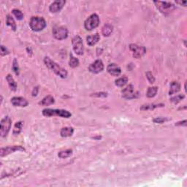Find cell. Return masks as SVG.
I'll return each instance as SVG.
<instances>
[{
  "instance_id": "cell-1",
  "label": "cell",
  "mask_w": 187,
  "mask_h": 187,
  "mask_svg": "<svg viewBox=\"0 0 187 187\" xmlns=\"http://www.w3.org/2000/svg\"><path fill=\"white\" fill-rule=\"evenodd\" d=\"M44 62H45L46 67L49 69L52 70L53 73L56 74L57 75H59L62 78H66L67 76V72L64 69H63L62 67L59 66L58 64L51 60L49 57H45Z\"/></svg>"
},
{
  "instance_id": "cell-2",
  "label": "cell",
  "mask_w": 187,
  "mask_h": 187,
  "mask_svg": "<svg viewBox=\"0 0 187 187\" xmlns=\"http://www.w3.org/2000/svg\"><path fill=\"white\" fill-rule=\"evenodd\" d=\"M29 27L34 31H40L46 27V21L42 17L33 16L29 21Z\"/></svg>"
},
{
  "instance_id": "cell-3",
  "label": "cell",
  "mask_w": 187,
  "mask_h": 187,
  "mask_svg": "<svg viewBox=\"0 0 187 187\" xmlns=\"http://www.w3.org/2000/svg\"><path fill=\"white\" fill-rule=\"evenodd\" d=\"M42 115L47 117L51 116H60L62 118H70L72 114L71 113L66 110H61V109H44L42 110Z\"/></svg>"
},
{
  "instance_id": "cell-4",
  "label": "cell",
  "mask_w": 187,
  "mask_h": 187,
  "mask_svg": "<svg viewBox=\"0 0 187 187\" xmlns=\"http://www.w3.org/2000/svg\"><path fill=\"white\" fill-rule=\"evenodd\" d=\"M154 4L156 5L159 10L163 14H170L175 9V6L171 2H162V1H155Z\"/></svg>"
},
{
  "instance_id": "cell-5",
  "label": "cell",
  "mask_w": 187,
  "mask_h": 187,
  "mask_svg": "<svg viewBox=\"0 0 187 187\" xmlns=\"http://www.w3.org/2000/svg\"><path fill=\"white\" fill-rule=\"evenodd\" d=\"M99 24V18L97 14L94 13L88 17L84 22V27L86 30L91 31L97 28Z\"/></svg>"
},
{
  "instance_id": "cell-6",
  "label": "cell",
  "mask_w": 187,
  "mask_h": 187,
  "mask_svg": "<svg viewBox=\"0 0 187 187\" xmlns=\"http://www.w3.org/2000/svg\"><path fill=\"white\" fill-rule=\"evenodd\" d=\"M11 119L8 116H5L1 120V127H0V135L2 138L6 137L11 128Z\"/></svg>"
},
{
  "instance_id": "cell-7",
  "label": "cell",
  "mask_w": 187,
  "mask_h": 187,
  "mask_svg": "<svg viewBox=\"0 0 187 187\" xmlns=\"http://www.w3.org/2000/svg\"><path fill=\"white\" fill-rule=\"evenodd\" d=\"M72 41H73V51H75V53L79 56L83 55L84 48H83L82 38L78 35H76L74 37Z\"/></svg>"
},
{
  "instance_id": "cell-8",
  "label": "cell",
  "mask_w": 187,
  "mask_h": 187,
  "mask_svg": "<svg viewBox=\"0 0 187 187\" xmlns=\"http://www.w3.org/2000/svg\"><path fill=\"white\" fill-rule=\"evenodd\" d=\"M53 35L56 40H64L68 36V30L64 27H55L53 29Z\"/></svg>"
},
{
  "instance_id": "cell-9",
  "label": "cell",
  "mask_w": 187,
  "mask_h": 187,
  "mask_svg": "<svg viewBox=\"0 0 187 187\" xmlns=\"http://www.w3.org/2000/svg\"><path fill=\"white\" fill-rule=\"evenodd\" d=\"M129 49L132 51L133 56L136 59L141 58L146 53V49L144 46H140L136 44H130Z\"/></svg>"
},
{
  "instance_id": "cell-10",
  "label": "cell",
  "mask_w": 187,
  "mask_h": 187,
  "mask_svg": "<svg viewBox=\"0 0 187 187\" xmlns=\"http://www.w3.org/2000/svg\"><path fill=\"white\" fill-rule=\"evenodd\" d=\"M25 151L24 148L21 146H7L5 148H2L0 150V156L1 157L7 156L11 153L16 152V151Z\"/></svg>"
},
{
  "instance_id": "cell-11",
  "label": "cell",
  "mask_w": 187,
  "mask_h": 187,
  "mask_svg": "<svg viewBox=\"0 0 187 187\" xmlns=\"http://www.w3.org/2000/svg\"><path fill=\"white\" fill-rule=\"evenodd\" d=\"M122 97L126 99H132L137 97V94L134 89L133 85L130 84L122 91Z\"/></svg>"
},
{
  "instance_id": "cell-12",
  "label": "cell",
  "mask_w": 187,
  "mask_h": 187,
  "mask_svg": "<svg viewBox=\"0 0 187 187\" xmlns=\"http://www.w3.org/2000/svg\"><path fill=\"white\" fill-rule=\"evenodd\" d=\"M104 70V64L100 59H97L94 63H92L91 65L88 67V70L91 73L97 74Z\"/></svg>"
},
{
  "instance_id": "cell-13",
  "label": "cell",
  "mask_w": 187,
  "mask_h": 187,
  "mask_svg": "<svg viewBox=\"0 0 187 187\" xmlns=\"http://www.w3.org/2000/svg\"><path fill=\"white\" fill-rule=\"evenodd\" d=\"M66 2L64 1V0H56V1L53 2L50 5L49 7V10L51 11V13H59L62 9L63 8V7L65 5Z\"/></svg>"
},
{
  "instance_id": "cell-14",
  "label": "cell",
  "mask_w": 187,
  "mask_h": 187,
  "mask_svg": "<svg viewBox=\"0 0 187 187\" xmlns=\"http://www.w3.org/2000/svg\"><path fill=\"white\" fill-rule=\"evenodd\" d=\"M11 103L15 107H27L29 102L25 98L21 97H14L11 99Z\"/></svg>"
},
{
  "instance_id": "cell-15",
  "label": "cell",
  "mask_w": 187,
  "mask_h": 187,
  "mask_svg": "<svg viewBox=\"0 0 187 187\" xmlns=\"http://www.w3.org/2000/svg\"><path fill=\"white\" fill-rule=\"evenodd\" d=\"M107 71L110 75H113V76H118L121 73V68L118 67L117 64L112 63L110 64L107 67Z\"/></svg>"
},
{
  "instance_id": "cell-16",
  "label": "cell",
  "mask_w": 187,
  "mask_h": 187,
  "mask_svg": "<svg viewBox=\"0 0 187 187\" xmlns=\"http://www.w3.org/2000/svg\"><path fill=\"white\" fill-rule=\"evenodd\" d=\"M99 38H99V34H97V33L93 35H89L86 38L87 44L89 46H93L97 43L99 40Z\"/></svg>"
},
{
  "instance_id": "cell-17",
  "label": "cell",
  "mask_w": 187,
  "mask_h": 187,
  "mask_svg": "<svg viewBox=\"0 0 187 187\" xmlns=\"http://www.w3.org/2000/svg\"><path fill=\"white\" fill-rule=\"evenodd\" d=\"M74 132V129L73 127H63L60 132L61 136L63 137V138H67V137H70L73 135Z\"/></svg>"
},
{
  "instance_id": "cell-18",
  "label": "cell",
  "mask_w": 187,
  "mask_h": 187,
  "mask_svg": "<svg viewBox=\"0 0 187 187\" xmlns=\"http://www.w3.org/2000/svg\"><path fill=\"white\" fill-rule=\"evenodd\" d=\"M180 90H181L180 83H178L177 81H173V82L171 83V84H170L169 94L170 95H172V94H174L177 93V92H178Z\"/></svg>"
},
{
  "instance_id": "cell-19",
  "label": "cell",
  "mask_w": 187,
  "mask_h": 187,
  "mask_svg": "<svg viewBox=\"0 0 187 187\" xmlns=\"http://www.w3.org/2000/svg\"><path fill=\"white\" fill-rule=\"evenodd\" d=\"M6 80L7 81V83H8L9 86H10V89L12 91H13V92H16V90H17V83H16V81H15L14 78L13 77V76L11 75H7L6 77Z\"/></svg>"
},
{
  "instance_id": "cell-20",
  "label": "cell",
  "mask_w": 187,
  "mask_h": 187,
  "mask_svg": "<svg viewBox=\"0 0 187 187\" xmlns=\"http://www.w3.org/2000/svg\"><path fill=\"white\" fill-rule=\"evenodd\" d=\"M113 27L110 23H106L102 29V33L105 37H109L113 32Z\"/></svg>"
},
{
  "instance_id": "cell-21",
  "label": "cell",
  "mask_w": 187,
  "mask_h": 187,
  "mask_svg": "<svg viewBox=\"0 0 187 187\" xmlns=\"http://www.w3.org/2000/svg\"><path fill=\"white\" fill-rule=\"evenodd\" d=\"M54 98H53L52 96L49 95L47 96V97H44L43 99L41 102H40V105H42V106H48V105H52L54 103Z\"/></svg>"
},
{
  "instance_id": "cell-22",
  "label": "cell",
  "mask_w": 187,
  "mask_h": 187,
  "mask_svg": "<svg viewBox=\"0 0 187 187\" xmlns=\"http://www.w3.org/2000/svg\"><path fill=\"white\" fill-rule=\"evenodd\" d=\"M6 24L8 26V27H11V29H13L14 31H16V28H17V26H16V22H15L13 18L10 16V15H7V18H6Z\"/></svg>"
},
{
  "instance_id": "cell-23",
  "label": "cell",
  "mask_w": 187,
  "mask_h": 187,
  "mask_svg": "<svg viewBox=\"0 0 187 187\" xmlns=\"http://www.w3.org/2000/svg\"><path fill=\"white\" fill-rule=\"evenodd\" d=\"M164 104H146L142 105L140 107L141 110H153V109L156 108V107H164Z\"/></svg>"
},
{
  "instance_id": "cell-24",
  "label": "cell",
  "mask_w": 187,
  "mask_h": 187,
  "mask_svg": "<svg viewBox=\"0 0 187 187\" xmlns=\"http://www.w3.org/2000/svg\"><path fill=\"white\" fill-rule=\"evenodd\" d=\"M23 121H18L17 123H16V124L14 125V128H13V135H19L20 133L21 132L22 129H23Z\"/></svg>"
},
{
  "instance_id": "cell-25",
  "label": "cell",
  "mask_w": 187,
  "mask_h": 187,
  "mask_svg": "<svg viewBox=\"0 0 187 187\" xmlns=\"http://www.w3.org/2000/svg\"><path fill=\"white\" fill-rule=\"evenodd\" d=\"M73 152L72 149H67L65 151H60V152L58 153V156L59 158L61 159H65L71 156L72 155H73Z\"/></svg>"
},
{
  "instance_id": "cell-26",
  "label": "cell",
  "mask_w": 187,
  "mask_h": 187,
  "mask_svg": "<svg viewBox=\"0 0 187 187\" xmlns=\"http://www.w3.org/2000/svg\"><path fill=\"white\" fill-rule=\"evenodd\" d=\"M127 82H128V78L126 76H123L120 77V78H118L117 80H116V81H115V84H116V86L118 87H123L127 84Z\"/></svg>"
},
{
  "instance_id": "cell-27",
  "label": "cell",
  "mask_w": 187,
  "mask_h": 187,
  "mask_svg": "<svg viewBox=\"0 0 187 187\" xmlns=\"http://www.w3.org/2000/svg\"><path fill=\"white\" fill-rule=\"evenodd\" d=\"M157 91H158V87H156V86L149 87V88H148L146 95H147L148 97L152 98L156 95Z\"/></svg>"
},
{
  "instance_id": "cell-28",
  "label": "cell",
  "mask_w": 187,
  "mask_h": 187,
  "mask_svg": "<svg viewBox=\"0 0 187 187\" xmlns=\"http://www.w3.org/2000/svg\"><path fill=\"white\" fill-rule=\"evenodd\" d=\"M69 65L73 68L77 67L79 65L78 59H77V58H75V57H74L73 55L72 54V53H70V56Z\"/></svg>"
},
{
  "instance_id": "cell-29",
  "label": "cell",
  "mask_w": 187,
  "mask_h": 187,
  "mask_svg": "<svg viewBox=\"0 0 187 187\" xmlns=\"http://www.w3.org/2000/svg\"><path fill=\"white\" fill-rule=\"evenodd\" d=\"M12 13H13V14L14 15L15 17L16 18V19H17V20H19V21H21V20H23V14L21 10H18V9H14V10H12Z\"/></svg>"
},
{
  "instance_id": "cell-30",
  "label": "cell",
  "mask_w": 187,
  "mask_h": 187,
  "mask_svg": "<svg viewBox=\"0 0 187 187\" xmlns=\"http://www.w3.org/2000/svg\"><path fill=\"white\" fill-rule=\"evenodd\" d=\"M184 97H185L184 95H183V94H179V95H177L175 96V97H172L171 99H170V101H171L173 103H174V104H178V103L180 102Z\"/></svg>"
},
{
  "instance_id": "cell-31",
  "label": "cell",
  "mask_w": 187,
  "mask_h": 187,
  "mask_svg": "<svg viewBox=\"0 0 187 187\" xmlns=\"http://www.w3.org/2000/svg\"><path fill=\"white\" fill-rule=\"evenodd\" d=\"M13 70L16 75H19V66H18V61L16 59H14L13 62Z\"/></svg>"
},
{
  "instance_id": "cell-32",
  "label": "cell",
  "mask_w": 187,
  "mask_h": 187,
  "mask_svg": "<svg viewBox=\"0 0 187 187\" xmlns=\"http://www.w3.org/2000/svg\"><path fill=\"white\" fill-rule=\"evenodd\" d=\"M146 77H147L148 81H149L150 83H153L155 81V77L153 75V74L151 73V72H147L146 73Z\"/></svg>"
},
{
  "instance_id": "cell-33",
  "label": "cell",
  "mask_w": 187,
  "mask_h": 187,
  "mask_svg": "<svg viewBox=\"0 0 187 187\" xmlns=\"http://www.w3.org/2000/svg\"><path fill=\"white\" fill-rule=\"evenodd\" d=\"M167 118H162V117H158V118H154V119L153 120V122L154 123H156V124H162L164 123V122H165L167 121Z\"/></svg>"
},
{
  "instance_id": "cell-34",
  "label": "cell",
  "mask_w": 187,
  "mask_h": 187,
  "mask_svg": "<svg viewBox=\"0 0 187 187\" xmlns=\"http://www.w3.org/2000/svg\"><path fill=\"white\" fill-rule=\"evenodd\" d=\"M7 54H9L8 50H7L4 45H1V55L4 56H6Z\"/></svg>"
},
{
  "instance_id": "cell-35",
  "label": "cell",
  "mask_w": 187,
  "mask_h": 187,
  "mask_svg": "<svg viewBox=\"0 0 187 187\" xmlns=\"http://www.w3.org/2000/svg\"><path fill=\"white\" fill-rule=\"evenodd\" d=\"M92 96H94V97H107V93H105V92H99V93H94V94H92Z\"/></svg>"
},
{
  "instance_id": "cell-36",
  "label": "cell",
  "mask_w": 187,
  "mask_h": 187,
  "mask_svg": "<svg viewBox=\"0 0 187 187\" xmlns=\"http://www.w3.org/2000/svg\"><path fill=\"white\" fill-rule=\"evenodd\" d=\"M186 120H184V121H179L177 122L176 124H175V126H178V127H186L187 123H186Z\"/></svg>"
},
{
  "instance_id": "cell-37",
  "label": "cell",
  "mask_w": 187,
  "mask_h": 187,
  "mask_svg": "<svg viewBox=\"0 0 187 187\" xmlns=\"http://www.w3.org/2000/svg\"><path fill=\"white\" fill-rule=\"evenodd\" d=\"M38 91H39L38 86L34 87V89H33V91H32V93H31V94H32L31 95H32L33 97H36V96L38 95Z\"/></svg>"
},
{
  "instance_id": "cell-38",
  "label": "cell",
  "mask_w": 187,
  "mask_h": 187,
  "mask_svg": "<svg viewBox=\"0 0 187 187\" xmlns=\"http://www.w3.org/2000/svg\"><path fill=\"white\" fill-rule=\"evenodd\" d=\"M176 3L179 4V5H183V6L186 7L187 5V2L186 1H176Z\"/></svg>"
}]
</instances>
